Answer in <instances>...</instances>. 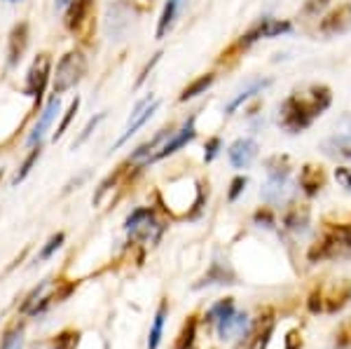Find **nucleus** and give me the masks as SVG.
Segmentation results:
<instances>
[{
	"instance_id": "4c0bfd02",
	"label": "nucleus",
	"mask_w": 351,
	"mask_h": 349,
	"mask_svg": "<svg viewBox=\"0 0 351 349\" xmlns=\"http://www.w3.org/2000/svg\"><path fill=\"white\" fill-rule=\"evenodd\" d=\"M218 148H220V139H211V141H208V143H206V153H204V160L211 162L213 157L218 155Z\"/></svg>"
},
{
	"instance_id": "f704fd0d",
	"label": "nucleus",
	"mask_w": 351,
	"mask_h": 349,
	"mask_svg": "<svg viewBox=\"0 0 351 349\" xmlns=\"http://www.w3.org/2000/svg\"><path fill=\"white\" fill-rule=\"evenodd\" d=\"M335 178H337V183L342 185V188L351 190V169H344V167L335 169Z\"/></svg>"
},
{
	"instance_id": "423d86ee",
	"label": "nucleus",
	"mask_w": 351,
	"mask_h": 349,
	"mask_svg": "<svg viewBox=\"0 0 351 349\" xmlns=\"http://www.w3.org/2000/svg\"><path fill=\"white\" fill-rule=\"evenodd\" d=\"M274 330V319H271V309H265V314L253 322L243 333V342L239 349H267V342Z\"/></svg>"
},
{
	"instance_id": "bb28decb",
	"label": "nucleus",
	"mask_w": 351,
	"mask_h": 349,
	"mask_svg": "<svg viewBox=\"0 0 351 349\" xmlns=\"http://www.w3.org/2000/svg\"><path fill=\"white\" fill-rule=\"evenodd\" d=\"M307 223H309V211L304 209V206H300V209H293L286 216V225L291 230H304V225H307Z\"/></svg>"
},
{
	"instance_id": "e433bc0d",
	"label": "nucleus",
	"mask_w": 351,
	"mask_h": 349,
	"mask_svg": "<svg viewBox=\"0 0 351 349\" xmlns=\"http://www.w3.org/2000/svg\"><path fill=\"white\" fill-rule=\"evenodd\" d=\"M302 347V335H300V330H291L286 337V349H300Z\"/></svg>"
},
{
	"instance_id": "9d476101",
	"label": "nucleus",
	"mask_w": 351,
	"mask_h": 349,
	"mask_svg": "<svg viewBox=\"0 0 351 349\" xmlns=\"http://www.w3.org/2000/svg\"><path fill=\"white\" fill-rule=\"evenodd\" d=\"M288 193V169H269V181L263 188V200L279 204Z\"/></svg>"
},
{
	"instance_id": "a211bd4d",
	"label": "nucleus",
	"mask_w": 351,
	"mask_h": 349,
	"mask_svg": "<svg viewBox=\"0 0 351 349\" xmlns=\"http://www.w3.org/2000/svg\"><path fill=\"white\" fill-rule=\"evenodd\" d=\"M211 284H234V272L230 269L228 261H216L211 265V272L204 277L202 284H197V289H202V286H211Z\"/></svg>"
},
{
	"instance_id": "6e6552de",
	"label": "nucleus",
	"mask_w": 351,
	"mask_h": 349,
	"mask_svg": "<svg viewBox=\"0 0 351 349\" xmlns=\"http://www.w3.org/2000/svg\"><path fill=\"white\" fill-rule=\"evenodd\" d=\"M291 28L293 26L288 24V21L271 19V16H267V19H263L260 24L253 26L246 36H241L239 47H248V45H253L256 40H260V38H276V36H281V33H288Z\"/></svg>"
},
{
	"instance_id": "58836bf2",
	"label": "nucleus",
	"mask_w": 351,
	"mask_h": 349,
	"mask_svg": "<svg viewBox=\"0 0 351 349\" xmlns=\"http://www.w3.org/2000/svg\"><path fill=\"white\" fill-rule=\"evenodd\" d=\"M328 3H330V0H309L307 8H304V12H307V14H319Z\"/></svg>"
},
{
	"instance_id": "f8f14e48",
	"label": "nucleus",
	"mask_w": 351,
	"mask_h": 349,
	"mask_svg": "<svg viewBox=\"0 0 351 349\" xmlns=\"http://www.w3.org/2000/svg\"><path fill=\"white\" fill-rule=\"evenodd\" d=\"M230 162L234 165L237 169H246L256 160L258 155V143L253 139H239L230 145Z\"/></svg>"
},
{
	"instance_id": "1a4fd4ad",
	"label": "nucleus",
	"mask_w": 351,
	"mask_h": 349,
	"mask_svg": "<svg viewBox=\"0 0 351 349\" xmlns=\"http://www.w3.org/2000/svg\"><path fill=\"white\" fill-rule=\"evenodd\" d=\"M157 108H160V101H150V99H145L143 104L136 108V112H132V120H129V125L127 129H124V134L120 139H117V143H115V148H120V145L124 143V141H129L134 136L136 132H138L141 127L145 125V122L152 117V112H155Z\"/></svg>"
},
{
	"instance_id": "4be33fe9",
	"label": "nucleus",
	"mask_w": 351,
	"mask_h": 349,
	"mask_svg": "<svg viewBox=\"0 0 351 349\" xmlns=\"http://www.w3.org/2000/svg\"><path fill=\"white\" fill-rule=\"evenodd\" d=\"M269 82H271V80H256V82L251 84V87H246V89H243V92L239 94V97H234V99H232L230 104H228V112H230V115H232V112H234L237 108H239V106L243 104V101H248L251 97H256V94L263 92L265 87H269Z\"/></svg>"
},
{
	"instance_id": "ea45409f",
	"label": "nucleus",
	"mask_w": 351,
	"mask_h": 349,
	"mask_svg": "<svg viewBox=\"0 0 351 349\" xmlns=\"http://www.w3.org/2000/svg\"><path fill=\"white\" fill-rule=\"evenodd\" d=\"M3 349H21V333H12L5 337Z\"/></svg>"
},
{
	"instance_id": "f03ea898",
	"label": "nucleus",
	"mask_w": 351,
	"mask_h": 349,
	"mask_svg": "<svg viewBox=\"0 0 351 349\" xmlns=\"http://www.w3.org/2000/svg\"><path fill=\"white\" fill-rule=\"evenodd\" d=\"M351 251V230L349 225H326L321 237L309 249V261H330V258L347 256Z\"/></svg>"
},
{
	"instance_id": "dca6fc26",
	"label": "nucleus",
	"mask_w": 351,
	"mask_h": 349,
	"mask_svg": "<svg viewBox=\"0 0 351 349\" xmlns=\"http://www.w3.org/2000/svg\"><path fill=\"white\" fill-rule=\"evenodd\" d=\"M61 108V101L59 97H52V101L47 104V108L43 110V115H40V120H38V125L36 129H33V134L28 136V145H36V143H40V139L45 136V132L49 129V125H52V120L56 117V112H59Z\"/></svg>"
},
{
	"instance_id": "412c9836",
	"label": "nucleus",
	"mask_w": 351,
	"mask_h": 349,
	"mask_svg": "<svg viewBox=\"0 0 351 349\" xmlns=\"http://www.w3.org/2000/svg\"><path fill=\"white\" fill-rule=\"evenodd\" d=\"M167 136H171V129H162V132L157 134L155 139L148 141V143H145V145H141V148L136 150V153L132 155V162H141V160H148V162H150L152 157L157 155L155 150H160V148H162L160 143H162V141L167 139Z\"/></svg>"
},
{
	"instance_id": "0eeeda50",
	"label": "nucleus",
	"mask_w": 351,
	"mask_h": 349,
	"mask_svg": "<svg viewBox=\"0 0 351 349\" xmlns=\"http://www.w3.org/2000/svg\"><path fill=\"white\" fill-rule=\"evenodd\" d=\"M47 77H49V54H38V59L33 61L31 71H28V82H26V94L36 99L38 104L43 99Z\"/></svg>"
},
{
	"instance_id": "c756f323",
	"label": "nucleus",
	"mask_w": 351,
	"mask_h": 349,
	"mask_svg": "<svg viewBox=\"0 0 351 349\" xmlns=\"http://www.w3.org/2000/svg\"><path fill=\"white\" fill-rule=\"evenodd\" d=\"M40 153H43V150H40V145H38V148H36V150H33V153H31V155H28V157H26V162H24V165H21V169H19V173H16V176H14V183L24 181V178L28 176V173H31V169H33V165H36V162H38V160H40Z\"/></svg>"
},
{
	"instance_id": "b1692460",
	"label": "nucleus",
	"mask_w": 351,
	"mask_h": 349,
	"mask_svg": "<svg viewBox=\"0 0 351 349\" xmlns=\"http://www.w3.org/2000/svg\"><path fill=\"white\" fill-rule=\"evenodd\" d=\"M164 319H167V302H162L160 309H157V314H155V324H152V330H150V337H148V349H157V347H160Z\"/></svg>"
},
{
	"instance_id": "9b49d317",
	"label": "nucleus",
	"mask_w": 351,
	"mask_h": 349,
	"mask_svg": "<svg viewBox=\"0 0 351 349\" xmlns=\"http://www.w3.org/2000/svg\"><path fill=\"white\" fill-rule=\"evenodd\" d=\"M321 33L324 36H339V33L349 31L351 28V5H339L337 10H332L330 14L321 21Z\"/></svg>"
},
{
	"instance_id": "aec40b11",
	"label": "nucleus",
	"mask_w": 351,
	"mask_h": 349,
	"mask_svg": "<svg viewBox=\"0 0 351 349\" xmlns=\"http://www.w3.org/2000/svg\"><path fill=\"white\" fill-rule=\"evenodd\" d=\"M92 3L94 0H73L71 3V12H68V28H73V31H77L84 21H87L89 16V10H92Z\"/></svg>"
},
{
	"instance_id": "f3484780",
	"label": "nucleus",
	"mask_w": 351,
	"mask_h": 349,
	"mask_svg": "<svg viewBox=\"0 0 351 349\" xmlns=\"http://www.w3.org/2000/svg\"><path fill=\"white\" fill-rule=\"evenodd\" d=\"M326 183V173L321 167L316 165H307L302 167V171H300V185H302V190L307 195H316L321 188H324Z\"/></svg>"
},
{
	"instance_id": "c9c22d12",
	"label": "nucleus",
	"mask_w": 351,
	"mask_h": 349,
	"mask_svg": "<svg viewBox=\"0 0 351 349\" xmlns=\"http://www.w3.org/2000/svg\"><path fill=\"white\" fill-rule=\"evenodd\" d=\"M246 178L243 176H237L234 181H232V190H230V202H234L237 197H239L241 193H243V188H246Z\"/></svg>"
},
{
	"instance_id": "ddd939ff",
	"label": "nucleus",
	"mask_w": 351,
	"mask_h": 349,
	"mask_svg": "<svg viewBox=\"0 0 351 349\" xmlns=\"http://www.w3.org/2000/svg\"><path fill=\"white\" fill-rule=\"evenodd\" d=\"M195 134H197L195 132V117H190V120L183 125V129H180V132H176L173 136L169 139L160 150H157V155L152 157V162H155V160H164V157H169L171 153H176L178 148H183V145L188 143V141L195 139Z\"/></svg>"
},
{
	"instance_id": "f257e3e1",
	"label": "nucleus",
	"mask_w": 351,
	"mask_h": 349,
	"mask_svg": "<svg viewBox=\"0 0 351 349\" xmlns=\"http://www.w3.org/2000/svg\"><path fill=\"white\" fill-rule=\"evenodd\" d=\"M330 106V89L311 87L309 94H293L284 101L279 110V125L291 134H300L307 129L314 117H319Z\"/></svg>"
},
{
	"instance_id": "393cba45",
	"label": "nucleus",
	"mask_w": 351,
	"mask_h": 349,
	"mask_svg": "<svg viewBox=\"0 0 351 349\" xmlns=\"http://www.w3.org/2000/svg\"><path fill=\"white\" fill-rule=\"evenodd\" d=\"M211 82H213V75H202V77H197L195 82L188 84V87L183 89V94H180V101H188V99L199 97V94H204L208 87H211Z\"/></svg>"
},
{
	"instance_id": "5701e85b",
	"label": "nucleus",
	"mask_w": 351,
	"mask_h": 349,
	"mask_svg": "<svg viewBox=\"0 0 351 349\" xmlns=\"http://www.w3.org/2000/svg\"><path fill=\"white\" fill-rule=\"evenodd\" d=\"M178 5H180V0H169V3L164 5L160 24H157V38H164L169 33V28H171L173 19H176V12H178Z\"/></svg>"
},
{
	"instance_id": "79ce46f5",
	"label": "nucleus",
	"mask_w": 351,
	"mask_h": 349,
	"mask_svg": "<svg viewBox=\"0 0 351 349\" xmlns=\"http://www.w3.org/2000/svg\"><path fill=\"white\" fill-rule=\"evenodd\" d=\"M349 230H351V225H349Z\"/></svg>"
},
{
	"instance_id": "39448f33",
	"label": "nucleus",
	"mask_w": 351,
	"mask_h": 349,
	"mask_svg": "<svg viewBox=\"0 0 351 349\" xmlns=\"http://www.w3.org/2000/svg\"><path fill=\"white\" fill-rule=\"evenodd\" d=\"M127 232L136 239L157 241L162 234V225L150 209H136L132 216L127 218Z\"/></svg>"
},
{
	"instance_id": "a878e982",
	"label": "nucleus",
	"mask_w": 351,
	"mask_h": 349,
	"mask_svg": "<svg viewBox=\"0 0 351 349\" xmlns=\"http://www.w3.org/2000/svg\"><path fill=\"white\" fill-rule=\"evenodd\" d=\"M195 330H197V319L190 317L188 324H185L183 330H180V337H178V342H176V349H190L192 342H195Z\"/></svg>"
},
{
	"instance_id": "473e14b6",
	"label": "nucleus",
	"mask_w": 351,
	"mask_h": 349,
	"mask_svg": "<svg viewBox=\"0 0 351 349\" xmlns=\"http://www.w3.org/2000/svg\"><path fill=\"white\" fill-rule=\"evenodd\" d=\"M61 244H64V234L59 232V234H54V237L47 241V246H45V249L40 251V261H47V258L52 256V253L59 249Z\"/></svg>"
},
{
	"instance_id": "2f4dec72",
	"label": "nucleus",
	"mask_w": 351,
	"mask_h": 349,
	"mask_svg": "<svg viewBox=\"0 0 351 349\" xmlns=\"http://www.w3.org/2000/svg\"><path fill=\"white\" fill-rule=\"evenodd\" d=\"M77 106H80V101H73V104H71V108H68V112H66V117H64V122H61V125H59V129H56V134H54V139H61V136H64V132H66V127L68 125H71V120H73V115H75V112H77Z\"/></svg>"
},
{
	"instance_id": "72a5a7b5",
	"label": "nucleus",
	"mask_w": 351,
	"mask_h": 349,
	"mask_svg": "<svg viewBox=\"0 0 351 349\" xmlns=\"http://www.w3.org/2000/svg\"><path fill=\"white\" fill-rule=\"evenodd\" d=\"M101 120H104V115H96V117H94V120H89V125H87V127H84V132H82V134H80V136H77L75 141H73V148H77V145H82V143H84V141H87V139H89V134H92V132H94V127H96V125H99V122H101Z\"/></svg>"
},
{
	"instance_id": "4468645a",
	"label": "nucleus",
	"mask_w": 351,
	"mask_h": 349,
	"mask_svg": "<svg viewBox=\"0 0 351 349\" xmlns=\"http://www.w3.org/2000/svg\"><path fill=\"white\" fill-rule=\"evenodd\" d=\"M248 328V314L246 312H232L225 319L218 322V335L220 340H232V337H239L246 333Z\"/></svg>"
},
{
	"instance_id": "7ed1b4c3",
	"label": "nucleus",
	"mask_w": 351,
	"mask_h": 349,
	"mask_svg": "<svg viewBox=\"0 0 351 349\" xmlns=\"http://www.w3.org/2000/svg\"><path fill=\"white\" fill-rule=\"evenodd\" d=\"M349 298H351V284L347 279H342V281H332V284H328V286H319V289L309 296L307 305H309V312H314V314H319V312L332 314L347 305Z\"/></svg>"
},
{
	"instance_id": "cd10ccee",
	"label": "nucleus",
	"mask_w": 351,
	"mask_h": 349,
	"mask_svg": "<svg viewBox=\"0 0 351 349\" xmlns=\"http://www.w3.org/2000/svg\"><path fill=\"white\" fill-rule=\"evenodd\" d=\"M77 342H80V333L77 330H64L54 340V349H75Z\"/></svg>"
},
{
	"instance_id": "2eb2a0df",
	"label": "nucleus",
	"mask_w": 351,
	"mask_h": 349,
	"mask_svg": "<svg viewBox=\"0 0 351 349\" xmlns=\"http://www.w3.org/2000/svg\"><path fill=\"white\" fill-rule=\"evenodd\" d=\"M28 47V26L26 24H16L10 33V49H8V56H10V66H16L21 61Z\"/></svg>"
},
{
	"instance_id": "20e7f679",
	"label": "nucleus",
	"mask_w": 351,
	"mask_h": 349,
	"mask_svg": "<svg viewBox=\"0 0 351 349\" xmlns=\"http://www.w3.org/2000/svg\"><path fill=\"white\" fill-rule=\"evenodd\" d=\"M84 73H87V59H84L80 52H68L64 59L59 61V66H56L54 94H64L68 89H73L82 80Z\"/></svg>"
},
{
	"instance_id": "a19ab883",
	"label": "nucleus",
	"mask_w": 351,
	"mask_h": 349,
	"mask_svg": "<svg viewBox=\"0 0 351 349\" xmlns=\"http://www.w3.org/2000/svg\"><path fill=\"white\" fill-rule=\"evenodd\" d=\"M71 3H73V0H56V3H54L56 12H61V10H66V8H68V5H71Z\"/></svg>"
},
{
	"instance_id": "c85d7f7f",
	"label": "nucleus",
	"mask_w": 351,
	"mask_h": 349,
	"mask_svg": "<svg viewBox=\"0 0 351 349\" xmlns=\"http://www.w3.org/2000/svg\"><path fill=\"white\" fill-rule=\"evenodd\" d=\"M234 312V305H232V300L228 298V300H220L218 305H213L211 307V312H208V319H211V322H220V319H225L228 317V314H232Z\"/></svg>"
},
{
	"instance_id": "6ab92c4d",
	"label": "nucleus",
	"mask_w": 351,
	"mask_h": 349,
	"mask_svg": "<svg viewBox=\"0 0 351 349\" xmlns=\"http://www.w3.org/2000/svg\"><path fill=\"white\" fill-rule=\"evenodd\" d=\"M326 155L342 157V160H351V136H330L321 143Z\"/></svg>"
},
{
	"instance_id": "7c9ffc66",
	"label": "nucleus",
	"mask_w": 351,
	"mask_h": 349,
	"mask_svg": "<svg viewBox=\"0 0 351 349\" xmlns=\"http://www.w3.org/2000/svg\"><path fill=\"white\" fill-rule=\"evenodd\" d=\"M335 347L337 349H349L351 347V319L339 326V330L335 333Z\"/></svg>"
}]
</instances>
